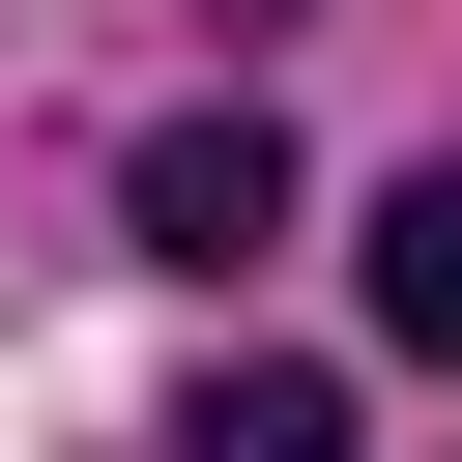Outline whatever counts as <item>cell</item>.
Returning a JSON list of instances; mask_svg holds the SVG:
<instances>
[{
    "label": "cell",
    "mask_w": 462,
    "mask_h": 462,
    "mask_svg": "<svg viewBox=\"0 0 462 462\" xmlns=\"http://www.w3.org/2000/svg\"><path fill=\"white\" fill-rule=\"evenodd\" d=\"M116 231H144L173 289H231V260L289 231V144H260V87H231V116H144V173H116Z\"/></svg>",
    "instance_id": "cell-1"
},
{
    "label": "cell",
    "mask_w": 462,
    "mask_h": 462,
    "mask_svg": "<svg viewBox=\"0 0 462 462\" xmlns=\"http://www.w3.org/2000/svg\"><path fill=\"white\" fill-rule=\"evenodd\" d=\"M375 346H404V375H462V144L375 202Z\"/></svg>",
    "instance_id": "cell-2"
},
{
    "label": "cell",
    "mask_w": 462,
    "mask_h": 462,
    "mask_svg": "<svg viewBox=\"0 0 462 462\" xmlns=\"http://www.w3.org/2000/svg\"><path fill=\"white\" fill-rule=\"evenodd\" d=\"M173 462H346V375H289V346H260V375H202V404H173Z\"/></svg>",
    "instance_id": "cell-3"
}]
</instances>
